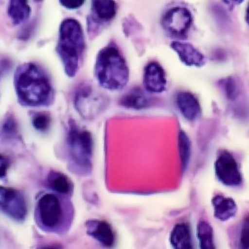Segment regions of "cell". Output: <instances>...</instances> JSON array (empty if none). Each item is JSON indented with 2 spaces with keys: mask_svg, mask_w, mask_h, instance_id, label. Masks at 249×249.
Masks as SVG:
<instances>
[{
  "mask_svg": "<svg viewBox=\"0 0 249 249\" xmlns=\"http://www.w3.org/2000/svg\"><path fill=\"white\" fill-rule=\"evenodd\" d=\"M51 119L46 113L36 114L33 120V124L37 130L45 132L50 126Z\"/></svg>",
  "mask_w": 249,
  "mask_h": 249,
  "instance_id": "cell-23",
  "label": "cell"
},
{
  "mask_svg": "<svg viewBox=\"0 0 249 249\" xmlns=\"http://www.w3.org/2000/svg\"><path fill=\"white\" fill-rule=\"evenodd\" d=\"M8 167H9V164L8 160L0 154V178H3L6 176Z\"/></svg>",
  "mask_w": 249,
  "mask_h": 249,
  "instance_id": "cell-26",
  "label": "cell"
},
{
  "mask_svg": "<svg viewBox=\"0 0 249 249\" xmlns=\"http://www.w3.org/2000/svg\"><path fill=\"white\" fill-rule=\"evenodd\" d=\"M178 148L182 169L184 171L190 160L192 146L190 139L183 131H180L178 133Z\"/></svg>",
  "mask_w": 249,
  "mask_h": 249,
  "instance_id": "cell-21",
  "label": "cell"
},
{
  "mask_svg": "<svg viewBox=\"0 0 249 249\" xmlns=\"http://www.w3.org/2000/svg\"><path fill=\"white\" fill-rule=\"evenodd\" d=\"M148 103L149 100L139 89L131 90L127 94H124L120 100L121 106L136 110L148 107Z\"/></svg>",
  "mask_w": 249,
  "mask_h": 249,
  "instance_id": "cell-18",
  "label": "cell"
},
{
  "mask_svg": "<svg viewBox=\"0 0 249 249\" xmlns=\"http://www.w3.org/2000/svg\"><path fill=\"white\" fill-rule=\"evenodd\" d=\"M94 75L100 87L106 89L119 91L126 87L129 68L117 47L108 46L100 51L96 58Z\"/></svg>",
  "mask_w": 249,
  "mask_h": 249,
  "instance_id": "cell-3",
  "label": "cell"
},
{
  "mask_svg": "<svg viewBox=\"0 0 249 249\" xmlns=\"http://www.w3.org/2000/svg\"><path fill=\"white\" fill-rule=\"evenodd\" d=\"M170 243L176 249H191L192 246L190 229L186 224H178L172 230Z\"/></svg>",
  "mask_w": 249,
  "mask_h": 249,
  "instance_id": "cell-16",
  "label": "cell"
},
{
  "mask_svg": "<svg viewBox=\"0 0 249 249\" xmlns=\"http://www.w3.org/2000/svg\"><path fill=\"white\" fill-rule=\"evenodd\" d=\"M144 87L150 93H161L167 87V77L162 67L152 62L146 65L143 72Z\"/></svg>",
  "mask_w": 249,
  "mask_h": 249,
  "instance_id": "cell-10",
  "label": "cell"
},
{
  "mask_svg": "<svg viewBox=\"0 0 249 249\" xmlns=\"http://www.w3.org/2000/svg\"><path fill=\"white\" fill-rule=\"evenodd\" d=\"M87 234L106 247H112L116 237L111 226L104 221H89L86 224Z\"/></svg>",
  "mask_w": 249,
  "mask_h": 249,
  "instance_id": "cell-12",
  "label": "cell"
},
{
  "mask_svg": "<svg viewBox=\"0 0 249 249\" xmlns=\"http://www.w3.org/2000/svg\"><path fill=\"white\" fill-rule=\"evenodd\" d=\"M85 47V38L81 24L74 18L64 20L59 27L56 52L68 76L73 78L79 71Z\"/></svg>",
  "mask_w": 249,
  "mask_h": 249,
  "instance_id": "cell-2",
  "label": "cell"
},
{
  "mask_svg": "<svg viewBox=\"0 0 249 249\" xmlns=\"http://www.w3.org/2000/svg\"><path fill=\"white\" fill-rule=\"evenodd\" d=\"M117 12V6L113 1H93L91 17L94 21L106 23L113 19Z\"/></svg>",
  "mask_w": 249,
  "mask_h": 249,
  "instance_id": "cell-15",
  "label": "cell"
},
{
  "mask_svg": "<svg viewBox=\"0 0 249 249\" xmlns=\"http://www.w3.org/2000/svg\"><path fill=\"white\" fill-rule=\"evenodd\" d=\"M245 20H246V22L249 25V5H248L247 8H246Z\"/></svg>",
  "mask_w": 249,
  "mask_h": 249,
  "instance_id": "cell-27",
  "label": "cell"
},
{
  "mask_svg": "<svg viewBox=\"0 0 249 249\" xmlns=\"http://www.w3.org/2000/svg\"><path fill=\"white\" fill-rule=\"evenodd\" d=\"M196 233L200 249H215L213 240V230L210 224L206 221H200L198 224Z\"/></svg>",
  "mask_w": 249,
  "mask_h": 249,
  "instance_id": "cell-19",
  "label": "cell"
},
{
  "mask_svg": "<svg viewBox=\"0 0 249 249\" xmlns=\"http://www.w3.org/2000/svg\"><path fill=\"white\" fill-rule=\"evenodd\" d=\"M192 13L186 8L176 7L169 10L161 20L165 31L176 36H185L192 24Z\"/></svg>",
  "mask_w": 249,
  "mask_h": 249,
  "instance_id": "cell-7",
  "label": "cell"
},
{
  "mask_svg": "<svg viewBox=\"0 0 249 249\" xmlns=\"http://www.w3.org/2000/svg\"><path fill=\"white\" fill-rule=\"evenodd\" d=\"M214 216L221 221H227L235 216L237 206L234 199L225 197L223 195H216L212 199Z\"/></svg>",
  "mask_w": 249,
  "mask_h": 249,
  "instance_id": "cell-14",
  "label": "cell"
},
{
  "mask_svg": "<svg viewBox=\"0 0 249 249\" xmlns=\"http://www.w3.org/2000/svg\"><path fill=\"white\" fill-rule=\"evenodd\" d=\"M49 183L51 187L58 193L67 195L71 189V182L68 177L60 173H51L49 176Z\"/></svg>",
  "mask_w": 249,
  "mask_h": 249,
  "instance_id": "cell-20",
  "label": "cell"
},
{
  "mask_svg": "<svg viewBox=\"0 0 249 249\" xmlns=\"http://www.w3.org/2000/svg\"><path fill=\"white\" fill-rule=\"evenodd\" d=\"M0 209L18 221L24 220L27 213L23 195L15 189L3 186H0Z\"/></svg>",
  "mask_w": 249,
  "mask_h": 249,
  "instance_id": "cell-8",
  "label": "cell"
},
{
  "mask_svg": "<svg viewBox=\"0 0 249 249\" xmlns=\"http://www.w3.org/2000/svg\"><path fill=\"white\" fill-rule=\"evenodd\" d=\"M240 246L242 249H249V216L243 220L240 234Z\"/></svg>",
  "mask_w": 249,
  "mask_h": 249,
  "instance_id": "cell-24",
  "label": "cell"
},
{
  "mask_svg": "<svg viewBox=\"0 0 249 249\" xmlns=\"http://www.w3.org/2000/svg\"><path fill=\"white\" fill-rule=\"evenodd\" d=\"M107 100L101 94L86 87L78 91L75 97V108L82 117L92 119L106 108Z\"/></svg>",
  "mask_w": 249,
  "mask_h": 249,
  "instance_id": "cell-6",
  "label": "cell"
},
{
  "mask_svg": "<svg viewBox=\"0 0 249 249\" xmlns=\"http://www.w3.org/2000/svg\"><path fill=\"white\" fill-rule=\"evenodd\" d=\"M171 48L186 66L201 68L206 63V58L203 53L191 43L174 41L171 43Z\"/></svg>",
  "mask_w": 249,
  "mask_h": 249,
  "instance_id": "cell-11",
  "label": "cell"
},
{
  "mask_svg": "<svg viewBox=\"0 0 249 249\" xmlns=\"http://www.w3.org/2000/svg\"><path fill=\"white\" fill-rule=\"evenodd\" d=\"M223 88L225 91L226 95L230 100H235L238 95L239 90L237 84L235 80L232 77H228L225 79L222 80Z\"/></svg>",
  "mask_w": 249,
  "mask_h": 249,
  "instance_id": "cell-22",
  "label": "cell"
},
{
  "mask_svg": "<svg viewBox=\"0 0 249 249\" xmlns=\"http://www.w3.org/2000/svg\"><path fill=\"white\" fill-rule=\"evenodd\" d=\"M59 2H60L62 6L65 7L67 9L75 10L81 8L84 5L85 1H84V0H75V1H72V0H62Z\"/></svg>",
  "mask_w": 249,
  "mask_h": 249,
  "instance_id": "cell-25",
  "label": "cell"
},
{
  "mask_svg": "<svg viewBox=\"0 0 249 249\" xmlns=\"http://www.w3.org/2000/svg\"><path fill=\"white\" fill-rule=\"evenodd\" d=\"M215 176L224 186L238 187L243 183V176L238 164L232 154L227 150H221L217 156L215 164Z\"/></svg>",
  "mask_w": 249,
  "mask_h": 249,
  "instance_id": "cell-5",
  "label": "cell"
},
{
  "mask_svg": "<svg viewBox=\"0 0 249 249\" xmlns=\"http://www.w3.org/2000/svg\"><path fill=\"white\" fill-rule=\"evenodd\" d=\"M15 86L18 99L26 106H44L49 103L52 96L50 80L35 64H24L17 70Z\"/></svg>",
  "mask_w": 249,
  "mask_h": 249,
  "instance_id": "cell-1",
  "label": "cell"
},
{
  "mask_svg": "<svg viewBox=\"0 0 249 249\" xmlns=\"http://www.w3.org/2000/svg\"><path fill=\"white\" fill-rule=\"evenodd\" d=\"M70 154L75 164L84 170L91 167L93 140L91 133L72 124L68 136Z\"/></svg>",
  "mask_w": 249,
  "mask_h": 249,
  "instance_id": "cell-4",
  "label": "cell"
},
{
  "mask_svg": "<svg viewBox=\"0 0 249 249\" xmlns=\"http://www.w3.org/2000/svg\"><path fill=\"white\" fill-rule=\"evenodd\" d=\"M39 213L43 225L54 228L62 218V208L59 198L52 194L43 195L38 202Z\"/></svg>",
  "mask_w": 249,
  "mask_h": 249,
  "instance_id": "cell-9",
  "label": "cell"
},
{
  "mask_svg": "<svg viewBox=\"0 0 249 249\" xmlns=\"http://www.w3.org/2000/svg\"><path fill=\"white\" fill-rule=\"evenodd\" d=\"M176 104L182 116L186 120L193 122L200 116L201 106L199 100L192 93L181 91L177 94Z\"/></svg>",
  "mask_w": 249,
  "mask_h": 249,
  "instance_id": "cell-13",
  "label": "cell"
},
{
  "mask_svg": "<svg viewBox=\"0 0 249 249\" xmlns=\"http://www.w3.org/2000/svg\"><path fill=\"white\" fill-rule=\"evenodd\" d=\"M31 8L27 1L13 0L8 7V16L16 25L24 23L30 18Z\"/></svg>",
  "mask_w": 249,
  "mask_h": 249,
  "instance_id": "cell-17",
  "label": "cell"
}]
</instances>
